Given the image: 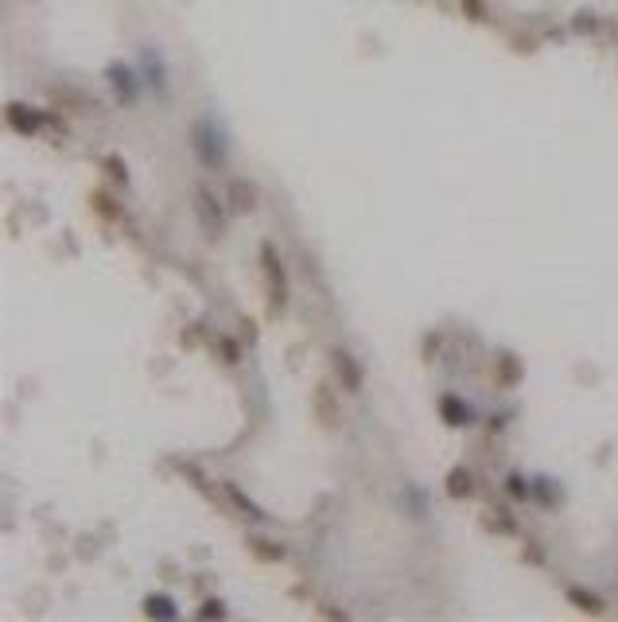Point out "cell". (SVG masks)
<instances>
[{
    "mask_svg": "<svg viewBox=\"0 0 618 622\" xmlns=\"http://www.w3.org/2000/svg\"><path fill=\"white\" fill-rule=\"evenodd\" d=\"M148 614H176V607H171V603H164V599H156V603L148 599Z\"/></svg>",
    "mask_w": 618,
    "mask_h": 622,
    "instance_id": "6da1fadb",
    "label": "cell"
},
{
    "mask_svg": "<svg viewBox=\"0 0 618 622\" xmlns=\"http://www.w3.org/2000/svg\"><path fill=\"white\" fill-rule=\"evenodd\" d=\"M447 487H452L455 494H459V487H463V490H471V479H467V475H459V471H455V475H452V482H447Z\"/></svg>",
    "mask_w": 618,
    "mask_h": 622,
    "instance_id": "7a4b0ae2",
    "label": "cell"
}]
</instances>
